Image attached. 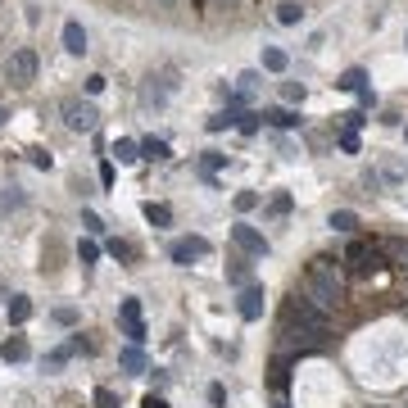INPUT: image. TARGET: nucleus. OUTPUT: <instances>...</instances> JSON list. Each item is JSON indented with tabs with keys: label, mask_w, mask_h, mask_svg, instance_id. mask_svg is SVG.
<instances>
[{
	"label": "nucleus",
	"mask_w": 408,
	"mask_h": 408,
	"mask_svg": "<svg viewBox=\"0 0 408 408\" xmlns=\"http://www.w3.org/2000/svg\"><path fill=\"white\" fill-rule=\"evenodd\" d=\"M304 291H308V300H313L323 313H331V308H340L345 304V281H340V268L331 263V258H313L304 272Z\"/></svg>",
	"instance_id": "nucleus-1"
},
{
	"label": "nucleus",
	"mask_w": 408,
	"mask_h": 408,
	"mask_svg": "<svg viewBox=\"0 0 408 408\" xmlns=\"http://www.w3.org/2000/svg\"><path fill=\"white\" fill-rule=\"evenodd\" d=\"M286 323H300L304 331H313V336H327V313L313 300H300V295L286 304Z\"/></svg>",
	"instance_id": "nucleus-2"
},
{
	"label": "nucleus",
	"mask_w": 408,
	"mask_h": 408,
	"mask_svg": "<svg viewBox=\"0 0 408 408\" xmlns=\"http://www.w3.org/2000/svg\"><path fill=\"white\" fill-rule=\"evenodd\" d=\"M209 250H214V245H209L204 236H182V241L168 245V258H172L177 268H191V258H204Z\"/></svg>",
	"instance_id": "nucleus-3"
},
{
	"label": "nucleus",
	"mask_w": 408,
	"mask_h": 408,
	"mask_svg": "<svg viewBox=\"0 0 408 408\" xmlns=\"http://www.w3.org/2000/svg\"><path fill=\"white\" fill-rule=\"evenodd\" d=\"M64 122L73 132H95V122H100V114H95L91 100H68L64 105Z\"/></svg>",
	"instance_id": "nucleus-4"
},
{
	"label": "nucleus",
	"mask_w": 408,
	"mask_h": 408,
	"mask_svg": "<svg viewBox=\"0 0 408 408\" xmlns=\"http://www.w3.org/2000/svg\"><path fill=\"white\" fill-rule=\"evenodd\" d=\"M118 323H122V331H127V340H132V345H141V340H145L141 300H122V304H118Z\"/></svg>",
	"instance_id": "nucleus-5"
},
{
	"label": "nucleus",
	"mask_w": 408,
	"mask_h": 408,
	"mask_svg": "<svg viewBox=\"0 0 408 408\" xmlns=\"http://www.w3.org/2000/svg\"><path fill=\"white\" fill-rule=\"evenodd\" d=\"M231 241H236L245 254H258V258L268 254V236H263V231H254L250 222H236V227H231Z\"/></svg>",
	"instance_id": "nucleus-6"
},
{
	"label": "nucleus",
	"mask_w": 408,
	"mask_h": 408,
	"mask_svg": "<svg viewBox=\"0 0 408 408\" xmlns=\"http://www.w3.org/2000/svg\"><path fill=\"white\" fill-rule=\"evenodd\" d=\"M236 313L245 318V323H258V318H263V286H258V281H250V286L241 291V300H236Z\"/></svg>",
	"instance_id": "nucleus-7"
},
{
	"label": "nucleus",
	"mask_w": 408,
	"mask_h": 408,
	"mask_svg": "<svg viewBox=\"0 0 408 408\" xmlns=\"http://www.w3.org/2000/svg\"><path fill=\"white\" fill-rule=\"evenodd\" d=\"M36 78V51H28V46H23V51H14L9 55V82H32Z\"/></svg>",
	"instance_id": "nucleus-8"
},
{
	"label": "nucleus",
	"mask_w": 408,
	"mask_h": 408,
	"mask_svg": "<svg viewBox=\"0 0 408 408\" xmlns=\"http://www.w3.org/2000/svg\"><path fill=\"white\" fill-rule=\"evenodd\" d=\"M0 358H5V363H28L32 350H28V340H23V336H5V340H0Z\"/></svg>",
	"instance_id": "nucleus-9"
},
{
	"label": "nucleus",
	"mask_w": 408,
	"mask_h": 408,
	"mask_svg": "<svg viewBox=\"0 0 408 408\" xmlns=\"http://www.w3.org/2000/svg\"><path fill=\"white\" fill-rule=\"evenodd\" d=\"M168 91H172V86H168V78H150V82L141 86V100L159 109V105H168Z\"/></svg>",
	"instance_id": "nucleus-10"
},
{
	"label": "nucleus",
	"mask_w": 408,
	"mask_h": 408,
	"mask_svg": "<svg viewBox=\"0 0 408 408\" xmlns=\"http://www.w3.org/2000/svg\"><path fill=\"white\" fill-rule=\"evenodd\" d=\"M64 51H68V55H86V32H82L78 19L64 23Z\"/></svg>",
	"instance_id": "nucleus-11"
},
{
	"label": "nucleus",
	"mask_w": 408,
	"mask_h": 408,
	"mask_svg": "<svg viewBox=\"0 0 408 408\" xmlns=\"http://www.w3.org/2000/svg\"><path fill=\"white\" fill-rule=\"evenodd\" d=\"M141 159H155V164H164V159H172V150H168L164 136H150V141H141Z\"/></svg>",
	"instance_id": "nucleus-12"
},
{
	"label": "nucleus",
	"mask_w": 408,
	"mask_h": 408,
	"mask_svg": "<svg viewBox=\"0 0 408 408\" xmlns=\"http://www.w3.org/2000/svg\"><path fill=\"white\" fill-rule=\"evenodd\" d=\"M28 318H32V300H28V295H9V323L23 327Z\"/></svg>",
	"instance_id": "nucleus-13"
},
{
	"label": "nucleus",
	"mask_w": 408,
	"mask_h": 408,
	"mask_svg": "<svg viewBox=\"0 0 408 408\" xmlns=\"http://www.w3.org/2000/svg\"><path fill=\"white\" fill-rule=\"evenodd\" d=\"M118 363L127 367V377H141V372H145V358H141V345H127V350L118 354Z\"/></svg>",
	"instance_id": "nucleus-14"
},
{
	"label": "nucleus",
	"mask_w": 408,
	"mask_h": 408,
	"mask_svg": "<svg viewBox=\"0 0 408 408\" xmlns=\"http://www.w3.org/2000/svg\"><path fill=\"white\" fill-rule=\"evenodd\" d=\"M286 64H291V59H286L281 46H263V68L268 73H286Z\"/></svg>",
	"instance_id": "nucleus-15"
},
{
	"label": "nucleus",
	"mask_w": 408,
	"mask_h": 408,
	"mask_svg": "<svg viewBox=\"0 0 408 408\" xmlns=\"http://www.w3.org/2000/svg\"><path fill=\"white\" fill-rule=\"evenodd\" d=\"M272 386H277V394H286V386H291V358L286 354L272 363Z\"/></svg>",
	"instance_id": "nucleus-16"
},
{
	"label": "nucleus",
	"mask_w": 408,
	"mask_h": 408,
	"mask_svg": "<svg viewBox=\"0 0 408 408\" xmlns=\"http://www.w3.org/2000/svg\"><path fill=\"white\" fill-rule=\"evenodd\" d=\"M336 86H340V91H363V86H367V73H363V68H345Z\"/></svg>",
	"instance_id": "nucleus-17"
},
{
	"label": "nucleus",
	"mask_w": 408,
	"mask_h": 408,
	"mask_svg": "<svg viewBox=\"0 0 408 408\" xmlns=\"http://www.w3.org/2000/svg\"><path fill=\"white\" fill-rule=\"evenodd\" d=\"M114 159H118V164H136V159H141V145L122 136V141H114Z\"/></svg>",
	"instance_id": "nucleus-18"
},
{
	"label": "nucleus",
	"mask_w": 408,
	"mask_h": 408,
	"mask_svg": "<svg viewBox=\"0 0 408 408\" xmlns=\"http://www.w3.org/2000/svg\"><path fill=\"white\" fill-rule=\"evenodd\" d=\"M300 19H304V5H295V0H286V5H277V23H281V28H295Z\"/></svg>",
	"instance_id": "nucleus-19"
},
{
	"label": "nucleus",
	"mask_w": 408,
	"mask_h": 408,
	"mask_svg": "<svg viewBox=\"0 0 408 408\" xmlns=\"http://www.w3.org/2000/svg\"><path fill=\"white\" fill-rule=\"evenodd\" d=\"M145 222H150V227H168V222H172V209L168 204H145Z\"/></svg>",
	"instance_id": "nucleus-20"
},
{
	"label": "nucleus",
	"mask_w": 408,
	"mask_h": 408,
	"mask_svg": "<svg viewBox=\"0 0 408 408\" xmlns=\"http://www.w3.org/2000/svg\"><path fill=\"white\" fill-rule=\"evenodd\" d=\"M331 227H336L340 236H350V231L358 227V214H350V209H336V214H331Z\"/></svg>",
	"instance_id": "nucleus-21"
},
{
	"label": "nucleus",
	"mask_w": 408,
	"mask_h": 408,
	"mask_svg": "<svg viewBox=\"0 0 408 408\" xmlns=\"http://www.w3.org/2000/svg\"><path fill=\"white\" fill-rule=\"evenodd\" d=\"M68 358H73V345H59V350H51V354H46V372H59Z\"/></svg>",
	"instance_id": "nucleus-22"
},
{
	"label": "nucleus",
	"mask_w": 408,
	"mask_h": 408,
	"mask_svg": "<svg viewBox=\"0 0 408 408\" xmlns=\"http://www.w3.org/2000/svg\"><path fill=\"white\" fill-rule=\"evenodd\" d=\"M272 127H300V114H291V109H272V114H263Z\"/></svg>",
	"instance_id": "nucleus-23"
},
{
	"label": "nucleus",
	"mask_w": 408,
	"mask_h": 408,
	"mask_svg": "<svg viewBox=\"0 0 408 408\" xmlns=\"http://www.w3.org/2000/svg\"><path fill=\"white\" fill-rule=\"evenodd\" d=\"M304 95H308V91H304V82H281V100H286V105H300Z\"/></svg>",
	"instance_id": "nucleus-24"
},
{
	"label": "nucleus",
	"mask_w": 408,
	"mask_h": 408,
	"mask_svg": "<svg viewBox=\"0 0 408 408\" xmlns=\"http://www.w3.org/2000/svg\"><path fill=\"white\" fill-rule=\"evenodd\" d=\"M78 258H82L86 268H91V263H100V245H95V241H78Z\"/></svg>",
	"instance_id": "nucleus-25"
},
{
	"label": "nucleus",
	"mask_w": 408,
	"mask_h": 408,
	"mask_svg": "<svg viewBox=\"0 0 408 408\" xmlns=\"http://www.w3.org/2000/svg\"><path fill=\"white\" fill-rule=\"evenodd\" d=\"M367 254H372V250H367V245L363 241H350V250H345V263H354V268H363V258Z\"/></svg>",
	"instance_id": "nucleus-26"
},
{
	"label": "nucleus",
	"mask_w": 408,
	"mask_h": 408,
	"mask_svg": "<svg viewBox=\"0 0 408 408\" xmlns=\"http://www.w3.org/2000/svg\"><path fill=\"white\" fill-rule=\"evenodd\" d=\"M200 164H204V177L214 182V172H218L222 164H227V155H218V150H204V159H200Z\"/></svg>",
	"instance_id": "nucleus-27"
},
{
	"label": "nucleus",
	"mask_w": 408,
	"mask_h": 408,
	"mask_svg": "<svg viewBox=\"0 0 408 408\" xmlns=\"http://www.w3.org/2000/svg\"><path fill=\"white\" fill-rule=\"evenodd\" d=\"M227 281H231V286H250V268H245V263H231V268H227Z\"/></svg>",
	"instance_id": "nucleus-28"
},
{
	"label": "nucleus",
	"mask_w": 408,
	"mask_h": 408,
	"mask_svg": "<svg viewBox=\"0 0 408 408\" xmlns=\"http://www.w3.org/2000/svg\"><path fill=\"white\" fill-rule=\"evenodd\" d=\"M236 122H241V114H231V109H227V114L209 118V132H222V127H236Z\"/></svg>",
	"instance_id": "nucleus-29"
},
{
	"label": "nucleus",
	"mask_w": 408,
	"mask_h": 408,
	"mask_svg": "<svg viewBox=\"0 0 408 408\" xmlns=\"http://www.w3.org/2000/svg\"><path fill=\"white\" fill-rule=\"evenodd\" d=\"M109 254H114V258H122V263H132V258H136V250H132L127 241H109Z\"/></svg>",
	"instance_id": "nucleus-30"
},
{
	"label": "nucleus",
	"mask_w": 408,
	"mask_h": 408,
	"mask_svg": "<svg viewBox=\"0 0 408 408\" xmlns=\"http://www.w3.org/2000/svg\"><path fill=\"white\" fill-rule=\"evenodd\" d=\"M82 222H86V231H91V236H100V231H105V218H100V214H91V209L82 214Z\"/></svg>",
	"instance_id": "nucleus-31"
},
{
	"label": "nucleus",
	"mask_w": 408,
	"mask_h": 408,
	"mask_svg": "<svg viewBox=\"0 0 408 408\" xmlns=\"http://www.w3.org/2000/svg\"><path fill=\"white\" fill-rule=\"evenodd\" d=\"M340 118H345V132H358V127L367 122V118H363V109H350V114H340Z\"/></svg>",
	"instance_id": "nucleus-32"
},
{
	"label": "nucleus",
	"mask_w": 408,
	"mask_h": 408,
	"mask_svg": "<svg viewBox=\"0 0 408 408\" xmlns=\"http://www.w3.org/2000/svg\"><path fill=\"white\" fill-rule=\"evenodd\" d=\"M95 408H118V394L100 386V390H95Z\"/></svg>",
	"instance_id": "nucleus-33"
},
{
	"label": "nucleus",
	"mask_w": 408,
	"mask_h": 408,
	"mask_svg": "<svg viewBox=\"0 0 408 408\" xmlns=\"http://www.w3.org/2000/svg\"><path fill=\"white\" fill-rule=\"evenodd\" d=\"M236 209H241V214H250V209H258V195H254V191H241V195H236Z\"/></svg>",
	"instance_id": "nucleus-34"
},
{
	"label": "nucleus",
	"mask_w": 408,
	"mask_h": 408,
	"mask_svg": "<svg viewBox=\"0 0 408 408\" xmlns=\"http://www.w3.org/2000/svg\"><path fill=\"white\" fill-rule=\"evenodd\" d=\"M340 150L345 155H358V132H340Z\"/></svg>",
	"instance_id": "nucleus-35"
},
{
	"label": "nucleus",
	"mask_w": 408,
	"mask_h": 408,
	"mask_svg": "<svg viewBox=\"0 0 408 408\" xmlns=\"http://www.w3.org/2000/svg\"><path fill=\"white\" fill-rule=\"evenodd\" d=\"M55 323H64V327H73V323H78V308H55Z\"/></svg>",
	"instance_id": "nucleus-36"
},
{
	"label": "nucleus",
	"mask_w": 408,
	"mask_h": 408,
	"mask_svg": "<svg viewBox=\"0 0 408 408\" xmlns=\"http://www.w3.org/2000/svg\"><path fill=\"white\" fill-rule=\"evenodd\" d=\"M209 404H214V408H222V404H227V390H222L218 381H214V386H209Z\"/></svg>",
	"instance_id": "nucleus-37"
},
{
	"label": "nucleus",
	"mask_w": 408,
	"mask_h": 408,
	"mask_svg": "<svg viewBox=\"0 0 408 408\" xmlns=\"http://www.w3.org/2000/svg\"><path fill=\"white\" fill-rule=\"evenodd\" d=\"M23 204V195H19V187H9V195H5V200H0V209H5V214H9V209H19Z\"/></svg>",
	"instance_id": "nucleus-38"
},
{
	"label": "nucleus",
	"mask_w": 408,
	"mask_h": 408,
	"mask_svg": "<svg viewBox=\"0 0 408 408\" xmlns=\"http://www.w3.org/2000/svg\"><path fill=\"white\" fill-rule=\"evenodd\" d=\"M236 127H241L245 136H254V132H258V118H254V114H241V122H236Z\"/></svg>",
	"instance_id": "nucleus-39"
},
{
	"label": "nucleus",
	"mask_w": 408,
	"mask_h": 408,
	"mask_svg": "<svg viewBox=\"0 0 408 408\" xmlns=\"http://www.w3.org/2000/svg\"><path fill=\"white\" fill-rule=\"evenodd\" d=\"M105 91V78L100 73H91V78H86V95H100Z\"/></svg>",
	"instance_id": "nucleus-40"
},
{
	"label": "nucleus",
	"mask_w": 408,
	"mask_h": 408,
	"mask_svg": "<svg viewBox=\"0 0 408 408\" xmlns=\"http://www.w3.org/2000/svg\"><path fill=\"white\" fill-rule=\"evenodd\" d=\"M32 164L36 168H55V159H51V150H32Z\"/></svg>",
	"instance_id": "nucleus-41"
},
{
	"label": "nucleus",
	"mask_w": 408,
	"mask_h": 408,
	"mask_svg": "<svg viewBox=\"0 0 408 408\" xmlns=\"http://www.w3.org/2000/svg\"><path fill=\"white\" fill-rule=\"evenodd\" d=\"M272 214H291V195H272Z\"/></svg>",
	"instance_id": "nucleus-42"
},
{
	"label": "nucleus",
	"mask_w": 408,
	"mask_h": 408,
	"mask_svg": "<svg viewBox=\"0 0 408 408\" xmlns=\"http://www.w3.org/2000/svg\"><path fill=\"white\" fill-rule=\"evenodd\" d=\"M141 408H168V399H164V394H155V390H150V394L141 399Z\"/></svg>",
	"instance_id": "nucleus-43"
},
{
	"label": "nucleus",
	"mask_w": 408,
	"mask_h": 408,
	"mask_svg": "<svg viewBox=\"0 0 408 408\" xmlns=\"http://www.w3.org/2000/svg\"><path fill=\"white\" fill-rule=\"evenodd\" d=\"M100 187H114V164H109V159L100 164Z\"/></svg>",
	"instance_id": "nucleus-44"
},
{
	"label": "nucleus",
	"mask_w": 408,
	"mask_h": 408,
	"mask_svg": "<svg viewBox=\"0 0 408 408\" xmlns=\"http://www.w3.org/2000/svg\"><path fill=\"white\" fill-rule=\"evenodd\" d=\"M214 5H218V9H236L241 0H214Z\"/></svg>",
	"instance_id": "nucleus-45"
},
{
	"label": "nucleus",
	"mask_w": 408,
	"mask_h": 408,
	"mask_svg": "<svg viewBox=\"0 0 408 408\" xmlns=\"http://www.w3.org/2000/svg\"><path fill=\"white\" fill-rule=\"evenodd\" d=\"M159 5H172V0H159Z\"/></svg>",
	"instance_id": "nucleus-46"
}]
</instances>
